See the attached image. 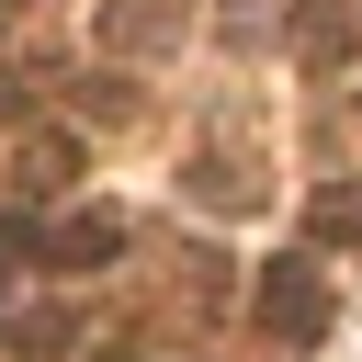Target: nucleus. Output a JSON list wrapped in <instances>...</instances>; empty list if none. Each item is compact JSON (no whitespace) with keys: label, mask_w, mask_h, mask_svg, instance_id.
<instances>
[{"label":"nucleus","mask_w":362,"mask_h":362,"mask_svg":"<svg viewBox=\"0 0 362 362\" xmlns=\"http://www.w3.org/2000/svg\"><path fill=\"white\" fill-rule=\"evenodd\" d=\"M68 170H79V147H68V136H34V147L11 158V204H57Z\"/></svg>","instance_id":"obj_5"},{"label":"nucleus","mask_w":362,"mask_h":362,"mask_svg":"<svg viewBox=\"0 0 362 362\" xmlns=\"http://www.w3.org/2000/svg\"><path fill=\"white\" fill-rule=\"evenodd\" d=\"M249 305H260V328H272L283 351H317V339H328V283H317V260H305V249H294V260H272Z\"/></svg>","instance_id":"obj_1"},{"label":"nucleus","mask_w":362,"mask_h":362,"mask_svg":"<svg viewBox=\"0 0 362 362\" xmlns=\"http://www.w3.org/2000/svg\"><path fill=\"white\" fill-rule=\"evenodd\" d=\"M305 226H317V238H328V249H362V181H328V192H317V215H305Z\"/></svg>","instance_id":"obj_6"},{"label":"nucleus","mask_w":362,"mask_h":362,"mask_svg":"<svg viewBox=\"0 0 362 362\" xmlns=\"http://www.w3.org/2000/svg\"><path fill=\"white\" fill-rule=\"evenodd\" d=\"M181 23H192V0H102V23H90V34H102L113 57H170V45H181Z\"/></svg>","instance_id":"obj_2"},{"label":"nucleus","mask_w":362,"mask_h":362,"mask_svg":"<svg viewBox=\"0 0 362 362\" xmlns=\"http://www.w3.org/2000/svg\"><path fill=\"white\" fill-rule=\"evenodd\" d=\"M0 11H11V0H0Z\"/></svg>","instance_id":"obj_8"},{"label":"nucleus","mask_w":362,"mask_h":362,"mask_svg":"<svg viewBox=\"0 0 362 362\" xmlns=\"http://www.w3.org/2000/svg\"><path fill=\"white\" fill-rule=\"evenodd\" d=\"M11 339H23V351H68V317H57V305H34V317H23Z\"/></svg>","instance_id":"obj_7"},{"label":"nucleus","mask_w":362,"mask_h":362,"mask_svg":"<svg viewBox=\"0 0 362 362\" xmlns=\"http://www.w3.org/2000/svg\"><path fill=\"white\" fill-rule=\"evenodd\" d=\"M294 57L305 68H339L351 57V0H294Z\"/></svg>","instance_id":"obj_4"},{"label":"nucleus","mask_w":362,"mask_h":362,"mask_svg":"<svg viewBox=\"0 0 362 362\" xmlns=\"http://www.w3.org/2000/svg\"><path fill=\"white\" fill-rule=\"evenodd\" d=\"M34 249H45L57 272H102V260L124 249V226H113V215H57V226H45Z\"/></svg>","instance_id":"obj_3"}]
</instances>
